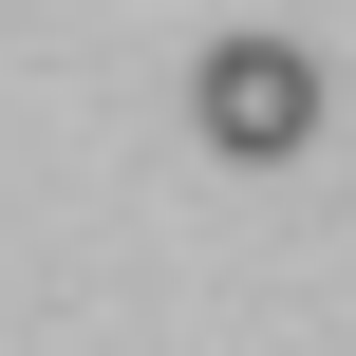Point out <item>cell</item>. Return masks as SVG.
Masks as SVG:
<instances>
[{
  "mask_svg": "<svg viewBox=\"0 0 356 356\" xmlns=\"http://www.w3.org/2000/svg\"><path fill=\"white\" fill-rule=\"evenodd\" d=\"M188 113H207V150H225V169H282V150H319V38H207Z\"/></svg>",
  "mask_w": 356,
  "mask_h": 356,
  "instance_id": "6da1fadb",
  "label": "cell"
}]
</instances>
